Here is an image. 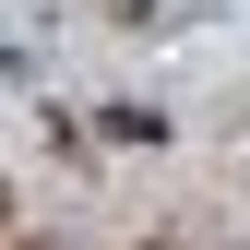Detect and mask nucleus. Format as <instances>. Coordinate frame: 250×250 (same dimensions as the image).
Listing matches in <instances>:
<instances>
[{"instance_id": "obj_1", "label": "nucleus", "mask_w": 250, "mask_h": 250, "mask_svg": "<svg viewBox=\"0 0 250 250\" xmlns=\"http://www.w3.org/2000/svg\"><path fill=\"white\" fill-rule=\"evenodd\" d=\"M0 214H12V179H0Z\"/></svg>"}]
</instances>
